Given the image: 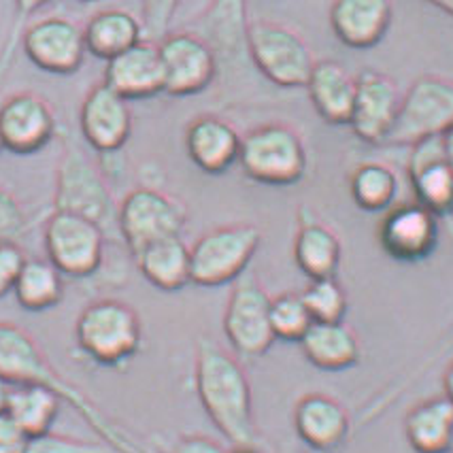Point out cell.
<instances>
[{
	"mask_svg": "<svg viewBox=\"0 0 453 453\" xmlns=\"http://www.w3.org/2000/svg\"><path fill=\"white\" fill-rule=\"evenodd\" d=\"M407 175L415 203L436 218L453 213V171L445 160L442 136H430L411 145Z\"/></svg>",
	"mask_w": 453,
	"mask_h": 453,
	"instance_id": "ac0fdd59",
	"label": "cell"
},
{
	"mask_svg": "<svg viewBox=\"0 0 453 453\" xmlns=\"http://www.w3.org/2000/svg\"><path fill=\"white\" fill-rule=\"evenodd\" d=\"M165 92L171 96H196L213 86L219 75L218 58L203 36L192 30L168 33L157 41Z\"/></svg>",
	"mask_w": 453,
	"mask_h": 453,
	"instance_id": "7c38bea8",
	"label": "cell"
},
{
	"mask_svg": "<svg viewBox=\"0 0 453 453\" xmlns=\"http://www.w3.org/2000/svg\"><path fill=\"white\" fill-rule=\"evenodd\" d=\"M303 294L313 321H345L349 311V294L336 277L309 279Z\"/></svg>",
	"mask_w": 453,
	"mask_h": 453,
	"instance_id": "836d02e7",
	"label": "cell"
},
{
	"mask_svg": "<svg viewBox=\"0 0 453 453\" xmlns=\"http://www.w3.org/2000/svg\"><path fill=\"white\" fill-rule=\"evenodd\" d=\"M451 453H453V451H451Z\"/></svg>",
	"mask_w": 453,
	"mask_h": 453,
	"instance_id": "681fc988",
	"label": "cell"
},
{
	"mask_svg": "<svg viewBox=\"0 0 453 453\" xmlns=\"http://www.w3.org/2000/svg\"><path fill=\"white\" fill-rule=\"evenodd\" d=\"M188 209L162 189L143 186L130 189L118 204V234L133 256L168 236H181Z\"/></svg>",
	"mask_w": 453,
	"mask_h": 453,
	"instance_id": "ba28073f",
	"label": "cell"
},
{
	"mask_svg": "<svg viewBox=\"0 0 453 453\" xmlns=\"http://www.w3.org/2000/svg\"><path fill=\"white\" fill-rule=\"evenodd\" d=\"M30 436L7 411L0 413V453H26Z\"/></svg>",
	"mask_w": 453,
	"mask_h": 453,
	"instance_id": "ab89813d",
	"label": "cell"
},
{
	"mask_svg": "<svg viewBox=\"0 0 453 453\" xmlns=\"http://www.w3.org/2000/svg\"><path fill=\"white\" fill-rule=\"evenodd\" d=\"M143 24L124 9H104L94 13L83 28L88 54L109 62L143 41Z\"/></svg>",
	"mask_w": 453,
	"mask_h": 453,
	"instance_id": "f1b7e54d",
	"label": "cell"
},
{
	"mask_svg": "<svg viewBox=\"0 0 453 453\" xmlns=\"http://www.w3.org/2000/svg\"><path fill=\"white\" fill-rule=\"evenodd\" d=\"M0 136L4 150L30 156L51 143L56 115L50 103L35 92H18L0 104Z\"/></svg>",
	"mask_w": 453,
	"mask_h": 453,
	"instance_id": "e0dca14e",
	"label": "cell"
},
{
	"mask_svg": "<svg viewBox=\"0 0 453 453\" xmlns=\"http://www.w3.org/2000/svg\"><path fill=\"white\" fill-rule=\"evenodd\" d=\"M228 453H265V451L254 445H234L233 449H228Z\"/></svg>",
	"mask_w": 453,
	"mask_h": 453,
	"instance_id": "bcb514c9",
	"label": "cell"
},
{
	"mask_svg": "<svg viewBox=\"0 0 453 453\" xmlns=\"http://www.w3.org/2000/svg\"><path fill=\"white\" fill-rule=\"evenodd\" d=\"M404 436L415 453H451L453 404L445 396L421 400L404 415Z\"/></svg>",
	"mask_w": 453,
	"mask_h": 453,
	"instance_id": "4316f807",
	"label": "cell"
},
{
	"mask_svg": "<svg viewBox=\"0 0 453 453\" xmlns=\"http://www.w3.org/2000/svg\"><path fill=\"white\" fill-rule=\"evenodd\" d=\"M300 347L311 365L326 372L354 368L362 357L360 339L345 321H313Z\"/></svg>",
	"mask_w": 453,
	"mask_h": 453,
	"instance_id": "484cf974",
	"label": "cell"
},
{
	"mask_svg": "<svg viewBox=\"0 0 453 453\" xmlns=\"http://www.w3.org/2000/svg\"><path fill=\"white\" fill-rule=\"evenodd\" d=\"M271 324L277 339L286 343H300V339L313 326V318L303 294L283 292L271 298Z\"/></svg>",
	"mask_w": 453,
	"mask_h": 453,
	"instance_id": "d6a6232c",
	"label": "cell"
},
{
	"mask_svg": "<svg viewBox=\"0 0 453 453\" xmlns=\"http://www.w3.org/2000/svg\"><path fill=\"white\" fill-rule=\"evenodd\" d=\"M107 233L83 215L54 211L45 224L47 260L65 277L88 279L100 271Z\"/></svg>",
	"mask_w": 453,
	"mask_h": 453,
	"instance_id": "8fae6325",
	"label": "cell"
},
{
	"mask_svg": "<svg viewBox=\"0 0 453 453\" xmlns=\"http://www.w3.org/2000/svg\"><path fill=\"white\" fill-rule=\"evenodd\" d=\"M4 150V145H3V136H0V151Z\"/></svg>",
	"mask_w": 453,
	"mask_h": 453,
	"instance_id": "c3c4849f",
	"label": "cell"
},
{
	"mask_svg": "<svg viewBox=\"0 0 453 453\" xmlns=\"http://www.w3.org/2000/svg\"><path fill=\"white\" fill-rule=\"evenodd\" d=\"M54 0H13V22H12V30H9L7 43L3 47V54H0V79H3L7 68L12 66L13 62V54L18 50V43L22 41V35L26 30V24L28 19L33 18L36 12L47 7Z\"/></svg>",
	"mask_w": 453,
	"mask_h": 453,
	"instance_id": "e575fe53",
	"label": "cell"
},
{
	"mask_svg": "<svg viewBox=\"0 0 453 453\" xmlns=\"http://www.w3.org/2000/svg\"><path fill=\"white\" fill-rule=\"evenodd\" d=\"M428 3L434 4L436 9H441L442 13L451 15V18H453V0H428Z\"/></svg>",
	"mask_w": 453,
	"mask_h": 453,
	"instance_id": "f6af8a7d",
	"label": "cell"
},
{
	"mask_svg": "<svg viewBox=\"0 0 453 453\" xmlns=\"http://www.w3.org/2000/svg\"><path fill=\"white\" fill-rule=\"evenodd\" d=\"M141 275L162 292H177L192 283V257L189 245L181 236H168L143 247L133 256Z\"/></svg>",
	"mask_w": 453,
	"mask_h": 453,
	"instance_id": "83f0119b",
	"label": "cell"
},
{
	"mask_svg": "<svg viewBox=\"0 0 453 453\" xmlns=\"http://www.w3.org/2000/svg\"><path fill=\"white\" fill-rule=\"evenodd\" d=\"M394 19L392 0H334L330 28L349 50H371L386 39Z\"/></svg>",
	"mask_w": 453,
	"mask_h": 453,
	"instance_id": "603a6c76",
	"label": "cell"
},
{
	"mask_svg": "<svg viewBox=\"0 0 453 453\" xmlns=\"http://www.w3.org/2000/svg\"><path fill=\"white\" fill-rule=\"evenodd\" d=\"M292 424L298 439L318 453H332L345 445L351 434V415L339 398L311 392L294 404Z\"/></svg>",
	"mask_w": 453,
	"mask_h": 453,
	"instance_id": "d6986e66",
	"label": "cell"
},
{
	"mask_svg": "<svg viewBox=\"0 0 453 453\" xmlns=\"http://www.w3.org/2000/svg\"><path fill=\"white\" fill-rule=\"evenodd\" d=\"M19 43L26 58L50 75H75L88 54L83 28L66 18H45L26 26Z\"/></svg>",
	"mask_w": 453,
	"mask_h": 453,
	"instance_id": "5bb4252c",
	"label": "cell"
},
{
	"mask_svg": "<svg viewBox=\"0 0 453 453\" xmlns=\"http://www.w3.org/2000/svg\"><path fill=\"white\" fill-rule=\"evenodd\" d=\"M239 165L251 181L289 188L307 175L309 156L296 128L283 122H271L257 126L243 136Z\"/></svg>",
	"mask_w": 453,
	"mask_h": 453,
	"instance_id": "277c9868",
	"label": "cell"
},
{
	"mask_svg": "<svg viewBox=\"0 0 453 453\" xmlns=\"http://www.w3.org/2000/svg\"><path fill=\"white\" fill-rule=\"evenodd\" d=\"M75 341L96 365L124 366L143 345V324L136 309L124 300H94L79 313Z\"/></svg>",
	"mask_w": 453,
	"mask_h": 453,
	"instance_id": "3957f363",
	"label": "cell"
},
{
	"mask_svg": "<svg viewBox=\"0 0 453 453\" xmlns=\"http://www.w3.org/2000/svg\"><path fill=\"white\" fill-rule=\"evenodd\" d=\"M250 62L273 86L296 89L307 86L315 58L296 30L271 19H256L247 28Z\"/></svg>",
	"mask_w": 453,
	"mask_h": 453,
	"instance_id": "5b68a950",
	"label": "cell"
},
{
	"mask_svg": "<svg viewBox=\"0 0 453 453\" xmlns=\"http://www.w3.org/2000/svg\"><path fill=\"white\" fill-rule=\"evenodd\" d=\"M24 250L18 243H0V298L13 292L15 281L26 265Z\"/></svg>",
	"mask_w": 453,
	"mask_h": 453,
	"instance_id": "f35d334b",
	"label": "cell"
},
{
	"mask_svg": "<svg viewBox=\"0 0 453 453\" xmlns=\"http://www.w3.org/2000/svg\"><path fill=\"white\" fill-rule=\"evenodd\" d=\"M241 141L239 130L213 113L198 115L186 128L188 157L207 175H224L239 162Z\"/></svg>",
	"mask_w": 453,
	"mask_h": 453,
	"instance_id": "7402d4cb",
	"label": "cell"
},
{
	"mask_svg": "<svg viewBox=\"0 0 453 453\" xmlns=\"http://www.w3.org/2000/svg\"><path fill=\"white\" fill-rule=\"evenodd\" d=\"M0 375L7 377L12 383H41L51 388L62 400H66L94 430L107 436V441L115 447H126V441L118 436L113 426L103 418V413L89 403L83 392L68 383L60 372L51 366L39 343L19 326L0 321Z\"/></svg>",
	"mask_w": 453,
	"mask_h": 453,
	"instance_id": "7a4b0ae2",
	"label": "cell"
},
{
	"mask_svg": "<svg viewBox=\"0 0 453 453\" xmlns=\"http://www.w3.org/2000/svg\"><path fill=\"white\" fill-rule=\"evenodd\" d=\"M398 189L396 171L383 162H362L349 175L351 198L366 213H386L396 203Z\"/></svg>",
	"mask_w": 453,
	"mask_h": 453,
	"instance_id": "4dcf8cb0",
	"label": "cell"
},
{
	"mask_svg": "<svg viewBox=\"0 0 453 453\" xmlns=\"http://www.w3.org/2000/svg\"><path fill=\"white\" fill-rule=\"evenodd\" d=\"M298 228L294 236V262L309 279L336 277L343 260V243L339 234L318 218L307 204L298 209Z\"/></svg>",
	"mask_w": 453,
	"mask_h": 453,
	"instance_id": "cb8c5ba5",
	"label": "cell"
},
{
	"mask_svg": "<svg viewBox=\"0 0 453 453\" xmlns=\"http://www.w3.org/2000/svg\"><path fill=\"white\" fill-rule=\"evenodd\" d=\"M442 150H445L447 165H449L451 171H453V126L449 130H447L445 134H442Z\"/></svg>",
	"mask_w": 453,
	"mask_h": 453,
	"instance_id": "7bdbcfd3",
	"label": "cell"
},
{
	"mask_svg": "<svg viewBox=\"0 0 453 453\" xmlns=\"http://www.w3.org/2000/svg\"><path fill=\"white\" fill-rule=\"evenodd\" d=\"M403 94L386 73L366 68L356 75V100L349 128L362 143L386 145L396 124Z\"/></svg>",
	"mask_w": 453,
	"mask_h": 453,
	"instance_id": "9a60e30c",
	"label": "cell"
},
{
	"mask_svg": "<svg viewBox=\"0 0 453 453\" xmlns=\"http://www.w3.org/2000/svg\"><path fill=\"white\" fill-rule=\"evenodd\" d=\"M26 211L13 192L0 186V243H15L26 233Z\"/></svg>",
	"mask_w": 453,
	"mask_h": 453,
	"instance_id": "d590c367",
	"label": "cell"
},
{
	"mask_svg": "<svg viewBox=\"0 0 453 453\" xmlns=\"http://www.w3.org/2000/svg\"><path fill=\"white\" fill-rule=\"evenodd\" d=\"M441 218L419 203L389 207L377 228L381 250L403 265H418L434 254L441 241Z\"/></svg>",
	"mask_w": 453,
	"mask_h": 453,
	"instance_id": "4fadbf2b",
	"label": "cell"
},
{
	"mask_svg": "<svg viewBox=\"0 0 453 453\" xmlns=\"http://www.w3.org/2000/svg\"><path fill=\"white\" fill-rule=\"evenodd\" d=\"M262 245V230L254 224H226L204 233L189 247L192 283L200 288L230 286L250 271Z\"/></svg>",
	"mask_w": 453,
	"mask_h": 453,
	"instance_id": "8992f818",
	"label": "cell"
},
{
	"mask_svg": "<svg viewBox=\"0 0 453 453\" xmlns=\"http://www.w3.org/2000/svg\"><path fill=\"white\" fill-rule=\"evenodd\" d=\"M173 453H228V449L211 436L188 434L175 442Z\"/></svg>",
	"mask_w": 453,
	"mask_h": 453,
	"instance_id": "60d3db41",
	"label": "cell"
},
{
	"mask_svg": "<svg viewBox=\"0 0 453 453\" xmlns=\"http://www.w3.org/2000/svg\"><path fill=\"white\" fill-rule=\"evenodd\" d=\"M453 126V81L439 75L415 79L403 94L396 124L386 145L411 147L421 139L442 136Z\"/></svg>",
	"mask_w": 453,
	"mask_h": 453,
	"instance_id": "30bf717a",
	"label": "cell"
},
{
	"mask_svg": "<svg viewBox=\"0 0 453 453\" xmlns=\"http://www.w3.org/2000/svg\"><path fill=\"white\" fill-rule=\"evenodd\" d=\"M12 386L13 383L9 381L7 377L0 375V413L7 409V400H9V392H12Z\"/></svg>",
	"mask_w": 453,
	"mask_h": 453,
	"instance_id": "ee69618b",
	"label": "cell"
},
{
	"mask_svg": "<svg viewBox=\"0 0 453 453\" xmlns=\"http://www.w3.org/2000/svg\"><path fill=\"white\" fill-rule=\"evenodd\" d=\"M221 324L233 351L245 360L268 354L277 341L271 324V296L251 271L233 283Z\"/></svg>",
	"mask_w": 453,
	"mask_h": 453,
	"instance_id": "52a82bcc",
	"label": "cell"
},
{
	"mask_svg": "<svg viewBox=\"0 0 453 453\" xmlns=\"http://www.w3.org/2000/svg\"><path fill=\"white\" fill-rule=\"evenodd\" d=\"M62 398L41 383H13L7 400V413L18 421L28 436L45 434L54 428Z\"/></svg>",
	"mask_w": 453,
	"mask_h": 453,
	"instance_id": "f546056e",
	"label": "cell"
},
{
	"mask_svg": "<svg viewBox=\"0 0 453 453\" xmlns=\"http://www.w3.org/2000/svg\"><path fill=\"white\" fill-rule=\"evenodd\" d=\"M130 100L119 96L107 83L94 86L79 109V128L86 143L100 156L118 154L133 133Z\"/></svg>",
	"mask_w": 453,
	"mask_h": 453,
	"instance_id": "2e32d148",
	"label": "cell"
},
{
	"mask_svg": "<svg viewBox=\"0 0 453 453\" xmlns=\"http://www.w3.org/2000/svg\"><path fill=\"white\" fill-rule=\"evenodd\" d=\"M104 83L126 100L154 98L165 92V71L157 43L143 39L124 54L111 58L104 68Z\"/></svg>",
	"mask_w": 453,
	"mask_h": 453,
	"instance_id": "44dd1931",
	"label": "cell"
},
{
	"mask_svg": "<svg viewBox=\"0 0 453 453\" xmlns=\"http://www.w3.org/2000/svg\"><path fill=\"white\" fill-rule=\"evenodd\" d=\"M194 386L211 424L233 445H260L250 377L233 351L198 336L194 351Z\"/></svg>",
	"mask_w": 453,
	"mask_h": 453,
	"instance_id": "6da1fadb",
	"label": "cell"
},
{
	"mask_svg": "<svg viewBox=\"0 0 453 453\" xmlns=\"http://www.w3.org/2000/svg\"><path fill=\"white\" fill-rule=\"evenodd\" d=\"M54 211L83 215L96 221L104 233H118V204L98 168L75 145L66 147L58 162Z\"/></svg>",
	"mask_w": 453,
	"mask_h": 453,
	"instance_id": "9c48e42d",
	"label": "cell"
},
{
	"mask_svg": "<svg viewBox=\"0 0 453 453\" xmlns=\"http://www.w3.org/2000/svg\"><path fill=\"white\" fill-rule=\"evenodd\" d=\"M247 0H211L196 22L189 26L192 33L203 36L211 45L221 68L250 62L247 54Z\"/></svg>",
	"mask_w": 453,
	"mask_h": 453,
	"instance_id": "ffe728a7",
	"label": "cell"
},
{
	"mask_svg": "<svg viewBox=\"0 0 453 453\" xmlns=\"http://www.w3.org/2000/svg\"><path fill=\"white\" fill-rule=\"evenodd\" d=\"M181 0H143V33L151 41H160L171 33L173 19H175Z\"/></svg>",
	"mask_w": 453,
	"mask_h": 453,
	"instance_id": "8d00e7d4",
	"label": "cell"
},
{
	"mask_svg": "<svg viewBox=\"0 0 453 453\" xmlns=\"http://www.w3.org/2000/svg\"><path fill=\"white\" fill-rule=\"evenodd\" d=\"M442 396H445L453 404V360L447 366L445 375H442Z\"/></svg>",
	"mask_w": 453,
	"mask_h": 453,
	"instance_id": "b9f144b4",
	"label": "cell"
},
{
	"mask_svg": "<svg viewBox=\"0 0 453 453\" xmlns=\"http://www.w3.org/2000/svg\"><path fill=\"white\" fill-rule=\"evenodd\" d=\"M13 294L26 311L54 309L65 296V275L50 260H26Z\"/></svg>",
	"mask_w": 453,
	"mask_h": 453,
	"instance_id": "1f68e13d",
	"label": "cell"
},
{
	"mask_svg": "<svg viewBox=\"0 0 453 453\" xmlns=\"http://www.w3.org/2000/svg\"><path fill=\"white\" fill-rule=\"evenodd\" d=\"M26 453H107V449L98 442L73 439V436L56 434L50 430L45 434L33 436Z\"/></svg>",
	"mask_w": 453,
	"mask_h": 453,
	"instance_id": "74e56055",
	"label": "cell"
},
{
	"mask_svg": "<svg viewBox=\"0 0 453 453\" xmlns=\"http://www.w3.org/2000/svg\"><path fill=\"white\" fill-rule=\"evenodd\" d=\"M75 3H96V0H75Z\"/></svg>",
	"mask_w": 453,
	"mask_h": 453,
	"instance_id": "7dc6e473",
	"label": "cell"
},
{
	"mask_svg": "<svg viewBox=\"0 0 453 453\" xmlns=\"http://www.w3.org/2000/svg\"><path fill=\"white\" fill-rule=\"evenodd\" d=\"M315 113L330 126H349L356 100V75L336 60H315L307 79Z\"/></svg>",
	"mask_w": 453,
	"mask_h": 453,
	"instance_id": "d4e9b609",
	"label": "cell"
}]
</instances>
